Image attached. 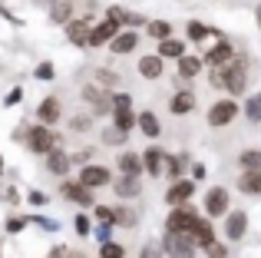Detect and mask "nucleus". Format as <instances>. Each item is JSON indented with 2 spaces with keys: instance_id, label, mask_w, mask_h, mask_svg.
<instances>
[{
  "instance_id": "nucleus-1",
  "label": "nucleus",
  "mask_w": 261,
  "mask_h": 258,
  "mask_svg": "<svg viewBox=\"0 0 261 258\" xmlns=\"http://www.w3.org/2000/svg\"><path fill=\"white\" fill-rule=\"evenodd\" d=\"M245 80H248V66H245V60L231 57V60H225V63L212 66V83L222 86V90H228L231 96L245 90Z\"/></svg>"
},
{
  "instance_id": "nucleus-2",
  "label": "nucleus",
  "mask_w": 261,
  "mask_h": 258,
  "mask_svg": "<svg viewBox=\"0 0 261 258\" xmlns=\"http://www.w3.org/2000/svg\"><path fill=\"white\" fill-rule=\"evenodd\" d=\"M27 149L37 156H46L50 149H57V136L50 133V126H33L27 133Z\"/></svg>"
},
{
  "instance_id": "nucleus-3",
  "label": "nucleus",
  "mask_w": 261,
  "mask_h": 258,
  "mask_svg": "<svg viewBox=\"0 0 261 258\" xmlns=\"http://www.w3.org/2000/svg\"><path fill=\"white\" fill-rule=\"evenodd\" d=\"M195 239H192V232H169L166 235V252L172 258H192L195 252Z\"/></svg>"
},
{
  "instance_id": "nucleus-4",
  "label": "nucleus",
  "mask_w": 261,
  "mask_h": 258,
  "mask_svg": "<svg viewBox=\"0 0 261 258\" xmlns=\"http://www.w3.org/2000/svg\"><path fill=\"white\" fill-rule=\"evenodd\" d=\"M235 116H238L235 99H222V103H215V106L208 110V123H212V126H228Z\"/></svg>"
},
{
  "instance_id": "nucleus-5",
  "label": "nucleus",
  "mask_w": 261,
  "mask_h": 258,
  "mask_svg": "<svg viewBox=\"0 0 261 258\" xmlns=\"http://www.w3.org/2000/svg\"><path fill=\"white\" fill-rule=\"evenodd\" d=\"M116 33H119V23H116L113 17H106L99 27H93V33H89V46H102V43H109Z\"/></svg>"
},
{
  "instance_id": "nucleus-6",
  "label": "nucleus",
  "mask_w": 261,
  "mask_h": 258,
  "mask_svg": "<svg viewBox=\"0 0 261 258\" xmlns=\"http://www.w3.org/2000/svg\"><path fill=\"white\" fill-rule=\"evenodd\" d=\"M109 169L106 166H86L83 172H80V182L83 186H89V189H99V186H109Z\"/></svg>"
},
{
  "instance_id": "nucleus-7",
  "label": "nucleus",
  "mask_w": 261,
  "mask_h": 258,
  "mask_svg": "<svg viewBox=\"0 0 261 258\" xmlns=\"http://www.w3.org/2000/svg\"><path fill=\"white\" fill-rule=\"evenodd\" d=\"M205 212L208 215H228V192L225 189H212L205 195Z\"/></svg>"
},
{
  "instance_id": "nucleus-8",
  "label": "nucleus",
  "mask_w": 261,
  "mask_h": 258,
  "mask_svg": "<svg viewBox=\"0 0 261 258\" xmlns=\"http://www.w3.org/2000/svg\"><path fill=\"white\" fill-rule=\"evenodd\" d=\"M89 33H93V27H89L86 20H70V23H66V37H70V43H76V46L89 43Z\"/></svg>"
},
{
  "instance_id": "nucleus-9",
  "label": "nucleus",
  "mask_w": 261,
  "mask_h": 258,
  "mask_svg": "<svg viewBox=\"0 0 261 258\" xmlns=\"http://www.w3.org/2000/svg\"><path fill=\"white\" fill-rule=\"evenodd\" d=\"M169 232H192V225H195V215L189 212V209H175L172 215H169Z\"/></svg>"
},
{
  "instance_id": "nucleus-10",
  "label": "nucleus",
  "mask_w": 261,
  "mask_h": 258,
  "mask_svg": "<svg viewBox=\"0 0 261 258\" xmlns=\"http://www.w3.org/2000/svg\"><path fill=\"white\" fill-rule=\"evenodd\" d=\"M63 195L70 202H76V205H89V202H93L89 186H83V182H63Z\"/></svg>"
},
{
  "instance_id": "nucleus-11",
  "label": "nucleus",
  "mask_w": 261,
  "mask_h": 258,
  "mask_svg": "<svg viewBox=\"0 0 261 258\" xmlns=\"http://www.w3.org/2000/svg\"><path fill=\"white\" fill-rule=\"evenodd\" d=\"M37 119H43V126H53L60 119V99L57 96H46L43 103H40V110H37Z\"/></svg>"
},
{
  "instance_id": "nucleus-12",
  "label": "nucleus",
  "mask_w": 261,
  "mask_h": 258,
  "mask_svg": "<svg viewBox=\"0 0 261 258\" xmlns=\"http://www.w3.org/2000/svg\"><path fill=\"white\" fill-rule=\"evenodd\" d=\"M238 189L248 195H258L261 192V169H245L242 179H238Z\"/></svg>"
},
{
  "instance_id": "nucleus-13",
  "label": "nucleus",
  "mask_w": 261,
  "mask_h": 258,
  "mask_svg": "<svg viewBox=\"0 0 261 258\" xmlns=\"http://www.w3.org/2000/svg\"><path fill=\"white\" fill-rule=\"evenodd\" d=\"M83 96H86V99H89V103H93L99 113L113 110V96H109L106 90H96V86H86V90H83Z\"/></svg>"
},
{
  "instance_id": "nucleus-14",
  "label": "nucleus",
  "mask_w": 261,
  "mask_h": 258,
  "mask_svg": "<svg viewBox=\"0 0 261 258\" xmlns=\"http://www.w3.org/2000/svg\"><path fill=\"white\" fill-rule=\"evenodd\" d=\"M136 43H139L136 33L126 30V33H116V37L109 40V50H113V53H129V50H136Z\"/></svg>"
},
{
  "instance_id": "nucleus-15",
  "label": "nucleus",
  "mask_w": 261,
  "mask_h": 258,
  "mask_svg": "<svg viewBox=\"0 0 261 258\" xmlns=\"http://www.w3.org/2000/svg\"><path fill=\"white\" fill-rule=\"evenodd\" d=\"M189 195H192V182L178 179L175 186H172V189H169V192H166V202H169V205H182V202L189 199Z\"/></svg>"
},
{
  "instance_id": "nucleus-16",
  "label": "nucleus",
  "mask_w": 261,
  "mask_h": 258,
  "mask_svg": "<svg viewBox=\"0 0 261 258\" xmlns=\"http://www.w3.org/2000/svg\"><path fill=\"white\" fill-rule=\"evenodd\" d=\"M139 175H122L119 182H116V192H119V199H133V195H139Z\"/></svg>"
},
{
  "instance_id": "nucleus-17",
  "label": "nucleus",
  "mask_w": 261,
  "mask_h": 258,
  "mask_svg": "<svg viewBox=\"0 0 261 258\" xmlns=\"http://www.w3.org/2000/svg\"><path fill=\"white\" fill-rule=\"evenodd\" d=\"M46 166H50V172L63 175L66 169H70V156L60 152V149H50V152H46Z\"/></svg>"
},
{
  "instance_id": "nucleus-18",
  "label": "nucleus",
  "mask_w": 261,
  "mask_h": 258,
  "mask_svg": "<svg viewBox=\"0 0 261 258\" xmlns=\"http://www.w3.org/2000/svg\"><path fill=\"white\" fill-rule=\"evenodd\" d=\"M225 235H228L231 242H238V239H242V235H245V212H231V215H228Z\"/></svg>"
},
{
  "instance_id": "nucleus-19",
  "label": "nucleus",
  "mask_w": 261,
  "mask_h": 258,
  "mask_svg": "<svg viewBox=\"0 0 261 258\" xmlns=\"http://www.w3.org/2000/svg\"><path fill=\"white\" fill-rule=\"evenodd\" d=\"M169 110H172L175 116H178V113H192V110H195V96H192V93H175L172 103H169Z\"/></svg>"
},
{
  "instance_id": "nucleus-20",
  "label": "nucleus",
  "mask_w": 261,
  "mask_h": 258,
  "mask_svg": "<svg viewBox=\"0 0 261 258\" xmlns=\"http://www.w3.org/2000/svg\"><path fill=\"white\" fill-rule=\"evenodd\" d=\"M139 73H142L146 80H155V76L162 73V57H142V60H139Z\"/></svg>"
},
{
  "instance_id": "nucleus-21",
  "label": "nucleus",
  "mask_w": 261,
  "mask_h": 258,
  "mask_svg": "<svg viewBox=\"0 0 261 258\" xmlns=\"http://www.w3.org/2000/svg\"><path fill=\"white\" fill-rule=\"evenodd\" d=\"M136 119H139V116H133V106H119V110H113V123L119 129H126V133L136 126Z\"/></svg>"
},
{
  "instance_id": "nucleus-22",
  "label": "nucleus",
  "mask_w": 261,
  "mask_h": 258,
  "mask_svg": "<svg viewBox=\"0 0 261 258\" xmlns=\"http://www.w3.org/2000/svg\"><path fill=\"white\" fill-rule=\"evenodd\" d=\"M142 166H146L152 175H162V166H166V156H162L159 149H149V152L142 156Z\"/></svg>"
},
{
  "instance_id": "nucleus-23",
  "label": "nucleus",
  "mask_w": 261,
  "mask_h": 258,
  "mask_svg": "<svg viewBox=\"0 0 261 258\" xmlns=\"http://www.w3.org/2000/svg\"><path fill=\"white\" fill-rule=\"evenodd\" d=\"M119 169H122V175H139L142 172V159L133 156V152H122L119 156Z\"/></svg>"
},
{
  "instance_id": "nucleus-24",
  "label": "nucleus",
  "mask_w": 261,
  "mask_h": 258,
  "mask_svg": "<svg viewBox=\"0 0 261 258\" xmlns=\"http://www.w3.org/2000/svg\"><path fill=\"white\" fill-rule=\"evenodd\" d=\"M192 239H195V245H208L215 235H212V225L202 219H195V225H192Z\"/></svg>"
},
{
  "instance_id": "nucleus-25",
  "label": "nucleus",
  "mask_w": 261,
  "mask_h": 258,
  "mask_svg": "<svg viewBox=\"0 0 261 258\" xmlns=\"http://www.w3.org/2000/svg\"><path fill=\"white\" fill-rule=\"evenodd\" d=\"M231 57H235V53H231V43H215V46L208 50V57H205V60L215 66V63H225V60H231Z\"/></svg>"
},
{
  "instance_id": "nucleus-26",
  "label": "nucleus",
  "mask_w": 261,
  "mask_h": 258,
  "mask_svg": "<svg viewBox=\"0 0 261 258\" xmlns=\"http://www.w3.org/2000/svg\"><path fill=\"white\" fill-rule=\"evenodd\" d=\"M182 53H185V43H182V40H162V43H159V57H182Z\"/></svg>"
},
{
  "instance_id": "nucleus-27",
  "label": "nucleus",
  "mask_w": 261,
  "mask_h": 258,
  "mask_svg": "<svg viewBox=\"0 0 261 258\" xmlns=\"http://www.w3.org/2000/svg\"><path fill=\"white\" fill-rule=\"evenodd\" d=\"M50 17H53V23H66V20H70V0H53Z\"/></svg>"
},
{
  "instance_id": "nucleus-28",
  "label": "nucleus",
  "mask_w": 261,
  "mask_h": 258,
  "mask_svg": "<svg viewBox=\"0 0 261 258\" xmlns=\"http://www.w3.org/2000/svg\"><path fill=\"white\" fill-rule=\"evenodd\" d=\"M202 70V60H195V57H178V73H182V76H195V73Z\"/></svg>"
},
{
  "instance_id": "nucleus-29",
  "label": "nucleus",
  "mask_w": 261,
  "mask_h": 258,
  "mask_svg": "<svg viewBox=\"0 0 261 258\" xmlns=\"http://www.w3.org/2000/svg\"><path fill=\"white\" fill-rule=\"evenodd\" d=\"M139 126H142V133H146L149 139H155V136H159V119H155L152 113H142V116H139Z\"/></svg>"
},
{
  "instance_id": "nucleus-30",
  "label": "nucleus",
  "mask_w": 261,
  "mask_h": 258,
  "mask_svg": "<svg viewBox=\"0 0 261 258\" xmlns=\"http://www.w3.org/2000/svg\"><path fill=\"white\" fill-rule=\"evenodd\" d=\"M245 113H248V119H251V123H258V119H261V93H258V96H251V99H248V106H245Z\"/></svg>"
},
{
  "instance_id": "nucleus-31",
  "label": "nucleus",
  "mask_w": 261,
  "mask_h": 258,
  "mask_svg": "<svg viewBox=\"0 0 261 258\" xmlns=\"http://www.w3.org/2000/svg\"><path fill=\"white\" fill-rule=\"evenodd\" d=\"M242 166L245 169H261V152H255V149L242 152Z\"/></svg>"
},
{
  "instance_id": "nucleus-32",
  "label": "nucleus",
  "mask_w": 261,
  "mask_h": 258,
  "mask_svg": "<svg viewBox=\"0 0 261 258\" xmlns=\"http://www.w3.org/2000/svg\"><path fill=\"white\" fill-rule=\"evenodd\" d=\"M99 258H122V245H116V242H102Z\"/></svg>"
},
{
  "instance_id": "nucleus-33",
  "label": "nucleus",
  "mask_w": 261,
  "mask_h": 258,
  "mask_svg": "<svg viewBox=\"0 0 261 258\" xmlns=\"http://www.w3.org/2000/svg\"><path fill=\"white\" fill-rule=\"evenodd\" d=\"M149 33H152L155 40H166V37H169V23H162V20H152V23H149Z\"/></svg>"
},
{
  "instance_id": "nucleus-34",
  "label": "nucleus",
  "mask_w": 261,
  "mask_h": 258,
  "mask_svg": "<svg viewBox=\"0 0 261 258\" xmlns=\"http://www.w3.org/2000/svg\"><path fill=\"white\" fill-rule=\"evenodd\" d=\"M205 252H208V258H225V245H218V242L212 239L208 245H205Z\"/></svg>"
},
{
  "instance_id": "nucleus-35",
  "label": "nucleus",
  "mask_w": 261,
  "mask_h": 258,
  "mask_svg": "<svg viewBox=\"0 0 261 258\" xmlns=\"http://www.w3.org/2000/svg\"><path fill=\"white\" fill-rule=\"evenodd\" d=\"M96 219H99V222H106V225H113V222H116V212H113V209H96Z\"/></svg>"
},
{
  "instance_id": "nucleus-36",
  "label": "nucleus",
  "mask_w": 261,
  "mask_h": 258,
  "mask_svg": "<svg viewBox=\"0 0 261 258\" xmlns=\"http://www.w3.org/2000/svg\"><path fill=\"white\" fill-rule=\"evenodd\" d=\"M189 37L192 40H205V37H208V30H205L202 23H189Z\"/></svg>"
},
{
  "instance_id": "nucleus-37",
  "label": "nucleus",
  "mask_w": 261,
  "mask_h": 258,
  "mask_svg": "<svg viewBox=\"0 0 261 258\" xmlns=\"http://www.w3.org/2000/svg\"><path fill=\"white\" fill-rule=\"evenodd\" d=\"M102 139H106V142H122V139H126V129H119V126H116V129H109V133L102 136Z\"/></svg>"
},
{
  "instance_id": "nucleus-38",
  "label": "nucleus",
  "mask_w": 261,
  "mask_h": 258,
  "mask_svg": "<svg viewBox=\"0 0 261 258\" xmlns=\"http://www.w3.org/2000/svg\"><path fill=\"white\" fill-rule=\"evenodd\" d=\"M116 222L126 228V225H133V222H136V215H133V212H122V209H116Z\"/></svg>"
},
{
  "instance_id": "nucleus-39",
  "label": "nucleus",
  "mask_w": 261,
  "mask_h": 258,
  "mask_svg": "<svg viewBox=\"0 0 261 258\" xmlns=\"http://www.w3.org/2000/svg\"><path fill=\"white\" fill-rule=\"evenodd\" d=\"M76 232L80 235H89V219H86V215H76Z\"/></svg>"
},
{
  "instance_id": "nucleus-40",
  "label": "nucleus",
  "mask_w": 261,
  "mask_h": 258,
  "mask_svg": "<svg viewBox=\"0 0 261 258\" xmlns=\"http://www.w3.org/2000/svg\"><path fill=\"white\" fill-rule=\"evenodd\" d=\"M37 76H40V80H53V66H50V63L37 66Z\"/></svg>"
},
{
  "instance_id": "nucleus-41",
  "label": "nucleus",
  "mask_w": 261,
  "mask_h": 258,
  "mask_svg": "<svg viewBox=\"0 0 261 258\" xmlns=\"http://www.w3.org/2000/svg\"><path fill=\"white\" fill-rule=\"evenodd\" d=\"M73 129H89V119L86 116H76V119H73Z\"/></svg>"
},
{
  "instance_id": "nucleus-42",
  "label": "nucleus",
  "mask_w": 261,
  "mask_h": 258,
  "mask_svg": "<svg viewBox=\"0 0 261 258\" xmlns=\"http://www.w3.org/2000/svg\"><path fill=\"white\" fill-rule=\"evenodd\" d=\"M30 202H33V205H43L46 195H43V192H30Z\"/></svg>"
},
{
  "instance_id": "nucleus-43",
  "label": "nucleus",
  "mask_w": 261,
  "mask_h": 258,
  "mask_svg": "<svg viewBox=\"0 0 261 258\" xmlns=\"http://www.w3.org/2000/svg\"><path fill=\"white\" fill-rule=\"evenodd\" d=\"M96 235H99V242H109V225H106V222L99 225V232H96Z\"/></svg>"
},
{
  "instance_id": "nucleus-44",
  "label": "nucleus",
  "mask_w": 261,
  "mask_h": 258,
  "mask_svg": "<svg viewBox=\"0 0 261 258\" xmlns=\"http://www.w3.org/2000/svg\"><path fill=\"white\" fill-rule=\"evenodd\" d=\"M7 228H10V232H20V228H23V219H13V222H7Z\"/></svg>"
},
{
  "instance_id": "nucleus-45",
  "label": "nucleus",
  "mask_w": 261,
  "mask_h": 258,
  "mask_svg": "<svg viewBox=\"0 0 261 258\" xmlns=\"http://www.w3.org/2000/svg\"><path fill=\"white\" fill-rule=\"evenodd\" d=\"M20 96H23V93H20V90H13V93H10V96H7V106H13V103H20Z\"/></svg>"
},
{
  "instance_id": "nucleus-46",
  "label": "nucleus",
  "mask_w": 261,
  "mask_h": 258,
  "mask_svg": "<svg viewBox=\"0 0 261 258\" xmlns=\"http://www.w3.org/2000/svg\"><path fill=\"white\" fill-rule=\"evenodd\" d=\"M46 258H66V248H53V252L46 255Z\"/></svg>"
},
{
  "instance_id": "nucleus-47",
  "label": "nucleus",
  "mask_w": 261,
  "mask_h": 258,
  "mask_svg": "<svg viewBox=\"0 0 261 258\" xmlns=\"http://www.w3.org/2000/svg\"><path fill=\"white\" fill-rule=\"evenodd\" d=\"M155 255H159V252H155L152 245H146V252H142V258H155Z\"/></svg>"
},
{
  "instance_id": "nucleus-48",
  "label": "nucleus",
  "mask_w": 261,
  "mask_h": 258,
  "mask_svg": "<svg viewBox=\"0 0 261 258\" xmlns=\"http://www.w3.org/2000/svg\"><path fill=\"white\" fill-rule=\"evenodd\" d=\"M66 258H83V255H80V252H73V255H66Z\"/></svg>"
},
{
  "instance_id": "nucleus-49",
  "label": "nucleus",
  "mask_w": 261,
  "mask_h": 258,
  "mask_svg": "<svg viewBox=\"0 0 261 258\" xmlns=\"http://www.w3.org/2000/svg\"><path fill=\"white\" fill-rule=\"evenodd\" d=\"M258 27H261V7H258Z\"/></svg>"
},
{
  "instance_id": "nucleus-50",
  "label": "nucleus",
  "mask_w": 261,
  "mask_h": 258,
  "mask_svg": "<svg viewBox=\"0 0 261 258\" xmlns=\"http://www.w3.org/2000/svg\"><path fill=\"white\" fill-rule=\"evenodd\" d=\"M0 172H4V159H0Z\"/></svg>"
}]
</instances>
